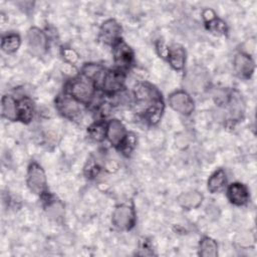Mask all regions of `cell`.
I'll use <instances>...</instances> for the list:
<instances>
[{
  "label": "cell",
  "instance_id": "6da1fadb",
  "mask_svg": "<svg viewBox=\"0 0 257 257\" xmlns=\"http://www.w3.org/2000/svg\"><path fill=\"white\" fill-rule=\"evenodd\" d=\"M95 83L83 74L73 78L66 88V92L83 104L90 103L95 94Z\"/></svg>",
  "mask_w": 257,
  "mask_h": 257
},
{
  "label": "cell",
  "instance_id": "7a4b0ae2",
  "mask_svg": "<svg viewBox=\"0 0 257 257\" xmlns=\"http://www.w3.org/2000/svg\"><path fill=\"white\" fill-rule=\"evenodd\" d=\"M26 183L33 194L43 196L46 193V177L44 170L35 162L31 163L28 167Z\"/></svg>",
  "mask_w": 257,
  "mask_h": 257
},
{
  "label": "cell",
  "instance_id": "3957f363",
  "mask_svg": "<svg viewBox=\"0 0 257 257\" xmlns=\"http://www.w3.org/2000/svg\"><path fill=\"white\" fill-rule=\"evenodd\" d=\"M111 223L118 230H131L136 223L134 208L126 204L116 206L111 215Z\"/></svg>",
  "mask_w": 257,
  "mask_h": 257
},
{
  "label": "cell",
  "instance_id": "277c9868",
  "mask_svg": "<svg viewBox=\"0 0 257 257\" xmlns=\"http://www.w3.org/2000/svg\"><path fill=\"white\" fill-rule=\"evenodd\" d=\"M56 107L58 111L69 119H76L83 112V103L79 102L69 93L60 94L56 98Z\"/></svg>",
  "mask_w": 257,
  "mask_h": 257
},
{
  "label": "cell",
  "instance_id": "5b68a950",
  "mask_svg": "<svg viewBox=\"0 0 257 257\" xmlns=\"http://www.w3.org/2000/svg\"><path fill=\"white\" fill-rule=\"evenodd\" d=\"M169 104L170 106L185 115H189L194 110V100L190 96V94L184 90H178L170 94L169 96Z\"/></svg>",
  "mask_w": 257,
  "mask_h": 257
},
{
  "label": "cell",
  "instance_id": "8992f818",
  "mask_svg": "<svg viewBox=\"0 0 257 257\" xmlns=\"http://www.w3.org/2000/svg\"><path fill=\"white\" fill-rule=\"evenodd\" d=\"M27 45L33 55H42L47 48V37L45 33L37 27L30 28L27 32Z\"/></svg>",
  "mask_w": 257,
  "mask_h": 257
},
{
  "label": "cell",
  "instance_id": "52a82bcc",
  "mask_svg": "<svg viewBox=\"0 0 257 257\" xmlns=\"http://www.w3.org/2000/svg\"><path fill=\"white\" fill-rule=\"evenodd\" d=\"M121 27L114 19H108L104 21L99 30V39L108 45L114 46L120 41Z\"/></svg>",
  "mask_w": 257,
  "mask_h": 257
},
{
  "label": "cell",
  "instance_id": "ba28073f",
  "mask_svg": "<svg viewBox=\"0 0 257 257\" xmlns=\"http://www.w3.org/2000/svg\"><path fill=\"white\" fill-rule=\"evenodd\" d=\"M124 73L119 69L105 72L101 87L107 94H115L121 90L124 83Z\"/></svg>",
  "mask_w": 257,
  "mask_h": 257
},
{
  "label": "cell",
  "instance_id": "9c48e42d",
  "mask_svg": "<svg viewBox=\"0 0 257 257\" xmlns=\"http://www.w3.org/2000/svg\"><path fill=\"white\" fill-rule=\"evenodd\" d=\"M113 58L114 63L118 69L123 71L132 65L134 53L132 48L122 40H120L113 46Z\"/></svg>",
  "mask_w": 257,
  "mask_h": 257
},
{
  "label": "cell",
  "instance_id": "30bf717a",
  "mask_svg": "<svg viewBox=\"0 0 257 257\" xmlns=\"http://www.w3.org/2000/svg\"><path fill=\"white\" fill-rule=\"evenodd\" d=\"M233 66L236 74L240 78L248 79L254 72L255 64L251 56L244 52H239L235 55L233 60Z\"/></svg>",
  "mask_w": 257,
  "mask_h": 257
},
{
  "label": "cell",
  "instance_id": "8fae6325",
  "mask_svg": "<svg viewBox=\"0 0 257 257\" xmlns=\"http://www.w3.org/2000/svg\"><path fill=\"white\" fill-rule=\"evenodd\" d=\"M229 201L236 206L246 205L249 201V192L247 187L242 183H232L227 189Z\"/></svg>",
  "mask_w": 257,
  "mask_h": 257
},
{
  "label": "cell",
  "instance_id": "7c38bea8",
  "mask_svg": "<svg viewBox=\"0 0 257 257\" xmlns=\"http://www.w3.org/2000/svg\"><path fill=\"white\" fill-rule=\"evenodd\" d=\"M125 136L126 131L120 120L115 118L109 120L106 127V138L112 146L117 148L122 143Z\"/></svg>",
  "mask_w": 257,
  "mask_h": 257
},
{
  "label": "cell",
  "instance_id": "4fadbf2b",
  "mask_svg": "<svg viewBox=\"0 0 257 257\" xmlns=\"http://www.w3.org/2000/svg\"><path fill=\"white\" fill-rule=\"evenodd\" d=\"M166 59L174 69L182 70L186 62V51L184 47L180 44H173L168 46Z\"/></svg>",
  "mask_w": 257,
  "mask_h": 257
},
{
  "label": "cell",
  "instance_id": "5bb4252c",
  "mask_svg": "<svg viewBox=\"0 0 257 257\" xmlns=\"http://www.w3.org/2000/svg\"><path fill=\"white\" fill-rule=\"evenodd\" d=\"M135 97L137 99V102L143 103V102H153L159 98H161L159 91L157 88H155L151 84L142 83L138 85L135 89Z\"/></svg>",
  "mask_w": 257,
  "mask_h": 257
},
{
  "label": "cell",
  "instance_id": "9a60e30c",
  "mask_svg": "<svg viewBox=\"0 0 257 257\" xmlns=\"http://www.w3.org/2000/svg\"><path fill=\"white\" fill-rule=\"evenodd\" d=\"M164 108H165V105L162 98H159L151 102L150 105H148L144 111L145 120L151 125L157 124L162 118Z\"/></svg>",
  "mask_w": 257,
  "mask_h": 257
},
{
  "label": "cell",
  "instance_id": "2e32d148",
  "mask_svg": "<svg viewBox=\"0 0 257 257\" xmlns=\"http://www.w3.org/2000/svg\"><path fill=\"white\" fill-rule=\"evenodd\" d=\"M1 113L11 121L18 120V101L11 95H4L1 100Z\"/></svg>",
  "mask_w": 257,
  "mask_h": 257
},
{
  "label": "cell",
  "instance_id": "e0dca14e",
  "mask_svg": "<svg viewBox=\"0 0 257 257\" xmlns=\"http://www.w3.org/2000/svg\"><path fill=\"white\" fill-rule=\"evenodd\" d=\"M203 201V195L198 191H189L182 193L178 197V203L182 208L191 210L198 208Z\"/></svg>",
  "mask_w": 257,
  "mask_h": 257
},
{
  "label": "cell",
  "instance_id": "ac0fdd59",
  "mask_svg": "<svg viewBox=\"0 0 257 257\" xmlns=\"http://www.w3.org/2000/svg\"><path fill=\"white\" fill-rule=\"evenodd\" d=\"M226 184H227V177H226L225 171L223 169H218L209 178L207 186H208L209 192L212 194H215L223 191L226 187Z\"/></svg>",
  "mask_w": 257,
  "mask_h": 257
},
{
  "label": "cell",
  "instance_id": "d6986e66",
  "mask_svg": "<svg viewBox=\"0 0 257 257\" xmlns=\"http://www.w3.org/2000/svg\"><path fill=\"white\" fill-rule=\"evenodd\" d=\"M82 74L85 77L92 80L95 83V85H97V84L101 85L102 80H103L104 75H105V70L99 64L87 63L82 67Z\"/></svg>",
  "mask_w": 257,
  "mask_h": 257
},
{
  "label": "cell",
  "instance_id": "ffe728a7",
  "mask_svg": "<svg viewBox=\"0 0 257 257\" xmlns=\"http://www.w3.org/2000/svg\"><path fill=\"white\" fill-rule=\"evenodd\" d=\"M34 115V105L29 97H22L18 100V120L29 123Z\"/></svg>",
  "mask_w": 257,
  "mask_h": 257
},
{
  "label": "cell",
  "instance_id": "44dd1931",
  "mask_svg": "<svg viewBox=\"0 0 257 257\" xmlns=\"http://www.w3.org/2000/svg\"><path fill=\"white\" fill-rule=\"evenodd\" d=\"M20 44V36L16 33H9L7 35H4L1 39V48L7 54H11L17 51Z\"/></svg>",
  "mask_w": 257,
  "mask_h": 257
},
{
  "label": "cell",
  "instance_id": "7402d4cb",
  "mask_svg": "<svg viewBox=\"0 0 257 257\" xmlns=\"http://www.w3.org/2000/svg\"><path fill=\"white\" fill-rule=\"evenodd\" d=\"M230 106V113L234 120H237L241 117V114L244 110V104L241 96L237 92H232L229 94L227 102Z\"/></svg>",
  "mask_w": 257,
  "mask_h": 257
},
{
  "label": "cell",
  "instance_id": "603a6c76",
  "mask_svg": "<svg viewBox=\"0 0 257 257\" xmlns=\"http://www.w3.org/2000/svg\"><path fill=\"white\" fill-rule=\"evenodd\" d=\"M199 255L202 257H216L218 255V245L210 237H204L199 244Z\"/></svg>",
  "mask_w": 257,
  "mask_h": 257
},
{
  "label": "cell",
  "instance_id": "cb8c5ba5",
  "mask_svg": "<svg viewBox=\"0 0 257 257\" xmlns=\"http://www.w3.org/2000/svg\"><path fill=\"white\" fill-rule=\"evenodd\" d=\"M106 127L104 121H95L88 127V135L93 141L101 142L106 138Z\"/></svg>",
  "mask_w": 257,
  "mask_h": 257
},
{
  "label": "cell",
  "instance_id": "d4e9b609",
  "mask_svg": "<svg viewBox=\"0 0 257 257\" xmlns=\"http://www.w3.org/2000/svg\"><path fill=\"white\" fill-rule=\"evenodd\" d=\"M45 210H46L47 214L51 218H54L55 220L62 218L63 213H64V207L61 204V202L57 201V200H52V199L46 200Z\"/></svg>",
  "mask_w": 257,
  "mask_h": 257
},
{
  "label": "cell",
  "instance_id": "484cf974",
  "mask_svg": "<svg viewBox=\"0 0 257 257\" xmlns=\"http://www.w3.org/2000/svg\"><path fill=\"white\" fill-rule=\"evenodd\" d=\"M136 144H137V140H136V137L134 134L132 133H128L126 134L124 140L122 141V143L117 147V149L125 156H128L135 149L136 147Z\"/></svg>",
  "mask_w": 257,
  "mask_h": 257
},
{
  "label": "cell",
  "instance_id": "4316f807",
  "mask_svg": "<svg viewBox=\"0 0 257 257\" xmlns=\"http://www.w3.org/2000/svg\"><path fill=\"white\" fill-rule=\"evenodd\" d=\"M206 26L209 29V31H211L216 35H223V34H226L227 32L226 23L217 17L212 21L206 23Z\"/></svg>",
  "mask_w": 257,
  "mask_h": 257
},
{
  "label": "cell",
  "instance_id": "83f0119b",
  "mask_svg": "<svg viewBox=\"0 0 257 257\" xmlns=\"http://www.w3.org/2000/svg\"><path fill=\"white\" fill-rule=\"evenodd\" d=\"M61 54H62L63 58L65 59V61L69 64H74L78 61V54L72 48H69V47L62 48Z\"/></svg>",
  "mask_w": 257,
  "mask_h": 257
},
{
  "label": "cell",
  "instance_id": "f1b7e54d",
  "mask_svg": "<svg viewBox=\"0 0 257 257\" xmlns=\"http://www.w3.org/2000/svg\"><path fill=\"white\" fill-rule=\"evenodd\" d=\"M203 18L206 21V23H208V22H210V21H212L213 19L216 18V14L212 9H206L203 12Z\"/></svg>",
  "mask_w": 257,
  "mask_h": 257
}]
</instances>
